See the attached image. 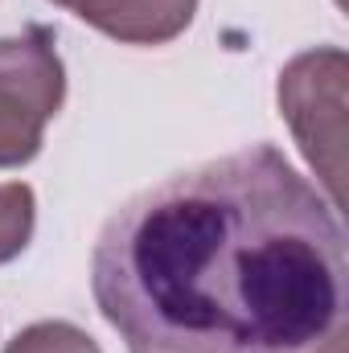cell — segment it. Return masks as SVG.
<instances>
[{"label": "cell", "mask_w": 349, "mask_h": 353, "mask_svg": "<svg viewBox=\"0 0 349 353\" xmlns=\"http://www.w3.org/2000/svg\"><path fill=\"white\" fill-rule=\"evenodd\" d=\"M90 292L128 353H300L341 325L346 234L279 148L251 144L119 205Z\"/></svg>", "instance_id": "obj_1"}, {"label": "cell", "mask_w": 349, "mask_h": 353, "mask_svg": "<svg viewBox=\"0 0 349 353\" xmlns=\"http://www.w3.org/2000/svg\"><path fill=\"white\" fill-rule=\"evenodd\" d=\"M62 99L66 66L46 25L0 37V169H21L41 152L46 123L62 111Z\"/></svg>", "instance_id": "obj_2"}, {"label": "cell", "mask_w": 349, "mask_h": 353, "mask_svg": "<svg viewBox=\"0 0 349 353\" xmlns=\"http://www.w3.org/2000/svg\"><path fill=\"white\" fill-rule=\"evenodd\" d=\"M346 74L349 62L337 46L292 58L279 74V111L300 140L304 161L325 181L329 205H341V161H346Z\"/></svg>", "instance_id": "obj_3"}, {"label": "cell", "mask_w": 349, "mask_h": 353, "mask_svg": "<svg viewBox=\"0 0 349 353\" xmlns=\"http://www.w3.org/2000/svg\"><path fill=\"white\" fill-rule=\"evenodd\" d=\"M123 46H169L193 25L197 0H54Z\"/></svg>", "instance_id": "obj_4"}, {"label": "cell", "mask_w": 349, "mask_h": 353, "mask_svg": "<svg viewBox=\"0 0 349 353\" xmlns=\"http://www.w3.org/2000/svg\"><path fill=\"white\" fill-rule=\"evenodd\" d=\"M33 222H37V197H33V189L25 181L0 185V267L12 263L29 247Z\"/></svg>", "instance_id": "obj_5"}, {"label": "cell", "mask_w": 349, "mask_h": 353, "mask_svg": "<svg viewBox=\"0 0 349 353\" xmlns=\"http://www.w3.org/2000/svg\"><path fill=\"white\" fill-rule=\"evenodd\" d=\"M4 353H103V350H99L94 337H87L70 321H37V325L21 329L4 345Z\"/></svg>", "instance_id": "obj_6"}, {"label": "cell", "mask_w": 349, "mask_h": 353, "mask_svg": "<svg viewBox=\"0 0 349 353\" xmlns=\"http://www.w3.org/2000/svg\"><path fill=\"white\" fill-rule=\"evenodd\" d=\"M317 353H346V333H341V329H333V333L321 341V350H317Z\"/></svg>", "instance_id": "obj_7"}]
</instances>
